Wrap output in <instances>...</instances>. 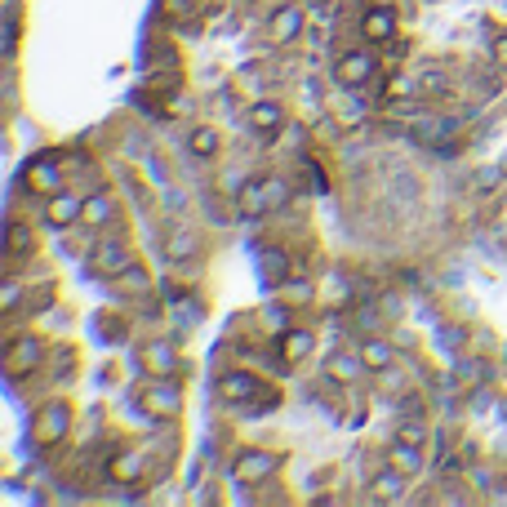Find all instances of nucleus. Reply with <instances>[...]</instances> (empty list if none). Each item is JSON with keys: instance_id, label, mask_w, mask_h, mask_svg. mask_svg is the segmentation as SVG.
Here are the masks:
<instances>
[{"instance_id": "1", "label": "nucleus", "mask_w": 507, "mask_h": 507, "mask_svg": "<svg viewBox=\"0 0 507 507\" xmlns=\"http://www.w3.org/2000/svg\"><path fill=\"white\" fill-rule=\"evenodd\" d=\"M134 401L148 409L152 418H178L183 414V392L169 383V378H152V383H139L134 387Z\"/></svg>"}, {"instance_id": "2", "label": "nucleus", "mask_w": 507, "mask_h": 507, "mask_svg": "<svg viewBox=\"0 0 507 507\" xmlns=\"http://www.w3.org/2000/svg\"><path fill=\"white\" fill-rule=\"evenodd\" d=\"M129 263H134V254H129L125 241H94V250L85 258V267H90L94 276H120Z\"/></svg>"}, {"instance_id": "3", "label": "nucleus", "mask_w": 507, "mask_h": 507, "mask_svg": "<svg viewBox=\"0 0 507 507\" xmlns=\"http://www.w3.org/2000/svg\"><path fill=\"white\" fill-rule=\"evenodd\" d=\"M85 201H90V196L67 192V187H62V192H53L50 201H45V223L58 227V232H67L72 223H81V218H85Z\"/></svg>"}, {"instance_id": "4", "label": "nucleus", "mask_w": 507, "mask_h": 507, "mask_svg": "<svg viewBox=\"0 0 507 507\" xmlns=\"http://www.w3.org/2000/svg\"><path fill=\"white\" fill-rule=\"evenodd\" d=\"M374 67H378V58H374L369 50H352L334 62V81H339L343 90H360V85L374 76Z\"/></svg>"}, {"instance_id": "5", "label": "nucleus", "mask_w": 507, "mask_h": 507, "mask_svg": "<svg viewBox=\"0 0 507 507\" xmlns=\"http://www.w3.org/2000/svg\"><path fill=\"white\" fill-rule=\"evenodd\" d=\"M67 432H72V409L62 401H53L36 414V445H58Z\"/></svg>"}, {"instance_id": "6", "label": "nucleus", "mask_w": 507, "mask_h": 507, "mask_svg": "<svg viewBox=\"0 0 507 507\" xmlns=\"http://www.w3.org/2000/svg\"><path fill=\"white\" fill-rule=\"evenodd\" d=\"M276 467H281V458L276 454H267V450H250V454L236 458L232 476H236V485H258V481H267Z\"/></svg>"}, {"instance_id": "7", "label": "nucleus", "mask_w": 507, "mask_h": 507, "mask_svg": "<svg viewBox=\"0 0 507 507\" xmlns=\"http://www.w3.org/2000/svg\"><path fill=\"white\" fill-rule=\"evenodd\" d=\"M258 387H263V378H254L245 369H232V374H223V378L214 383V397L227 401V406H236V401H254Z\"/></svg>"}, {"instance_id": "8", "label": "nucleus", "mask_w": 507, "mask_h": 507, "mask_svg": "<svg viewBox=\"0 0 507 507\" xmlns=\"http://www.w3.org/2000/svg\"><path fill=\"white\" fill-rule=\"evenodd\" d=\"M23 187L36 192V196L62 192V165H53V160H32V165L23 169Z\"/></svg>"}, {"instance_id": "9", "label": "nucleus", "mask_w": 507, "mask_h": 507, "mask_svg": "<svg viewBox=\"0 0 507 507\" xmlns=\"http://www.w3.org/2000/svg\"><path fill=\"white\" fill-rule=\"evenodd\" d=\"M406 485H409V476L401 467L387 463L383 472L369 476V499H374V503H397V499H406Z\"/></svg>"}, {"instance_id": "10", "label": "nucleus", "mask_w": 507, "mask_h": 507, "mask_svg": "<svg viewBox=\"0 0 507 507\" xmlns=\"http://www.w3.org/2000/svg\"><path fill=\"white\" fill-rule=\"evenodd\" d=\"M41 339H18V343H9V352H5V369H9V378H23V374H32L36 365H41Z\"/></svg>"}, {"instance_id": "11", "label": "nucleus", "mask_w": 507, "mask_h": 507, "mask_svg": "<svg viewBox=\"0 0 507 507\" xmlns=\"http://www.w3.org/2000/svg\"><path fill=\"white\" fill-rule=\"evenodd\" d=\"M139 360H143L148 378H174V369H178L174 343H143V348H139Z\"/></svg>"}, {"instance_id": "12", "label": "nucleus", "mask_w": 507, "mask_h": 507, "mask_svg": "<svg viewBox=\"0 0 507 507\" xmlns=\"http://www.w3.org/2000/svg\"><path fill=\"white\" fill-rule=\"evenodd\" d=\"M267 36H272L276 45H294V41L303 36V9H299V5H281V9L272 14Z\"/></svg>"}, {"instance_id": "13", "label": "nucleus", "mask_w": 507, "mask_h": 507, "mask_svg": "<svg viewBox=\"0 0 507 507\" xmlns=\"http://www.w3.org/2000/svg\"><path fill=\"white\" fill-rule=\"evenodd\" d=\"M250 129H258L263 139H272V134H281V125H285V107L281 102H272V99H258L250 102Z\"/></svg>"}, {"instance_id": "14", "label": "nucleus", "mask_w": 507, "mask_h": 507, "mask_svg": "<svg viewBox=\"0 0 507 507\" xmlns=\"http://www.w3.org/2000/svg\"><path fill=\"white\" fill-rule=\"evenodd\" d=\"M360 32H365V41H369V45H387V41L397 36V14H392L387 5H378V9H369V14H365Z\"/></svg>"}, {"instance_id": "15", "label": "nucleus", "mask_w": 507, "mask_h": 507, "mask_svg": "<svg viewBox=\"0 0 507 507\" xmlns=\"http://www.w3.org/2000/svg\"><path fill=\"white\" fill-rule=\"evenodd\" d=\"M360 374H369L365 360H360V352H334L325 360V378H330V383H356Z\"/></svg>"}, {"instance_id": "16", "label": "nucleus", "mask_w": 507, "mask_h": 507, "mask_svg": "<svg viewBox=\"0 0 507 507\" xmlns=\"http://www.w3.org/2000/svg\"><path fill=\"white\" fill-rule=\"evenodd\" d=\"M311 348H316V334L311 330H285L281 334V360L285 365H303L307 356H311Z\"/></svg>"}, {"instance_id": "17", "label": "nucleus", "mask_w": 507, "mask_h": 507, "mask_svg": "<svg viewBox=\"0 0 507 507\" xmlns=\"http://www.w3.org/2000/svg\"><path fill=\"white\" fill-rule=\"evenodd\" d=\"M111 290H116V294H125V299H143V294L152 290V276H148V267L129 263L120 276H111Z\"/></svg>"}, {"instance_id": "18", "label": "nucleus", "mask_w": 507, "mask_h": 507, "mask_svg": "<svg viewBox=\"0 0 507 507\" xmlns=\"http://www.w3.org/2000/svg\"><path fill=\"white\" fill-rule=\"evenodd\" d=\"M111 218H116V196H111L107 187H99V192L85 201V218H81V223H85L90 232H99V227H107Z\"/></svg>"}, {"instance_id": "19", "label": "nucleus", "mask_w": 507, "mask_h": 507, "mask_svg": "<svg viewBox=\"0 0 507 507\" xmlns=\"http://www.w3.org/2000/svg\"><path fill=\"white\" fill-rule=\"evenodd\" d=\"M356 352H360V360H365V369H369V374H387V369H392V360H397V352H392V343H387V339H365Z\"/></svg>"}, {"instance_id": "20", "label": "nucleus", "mask_w": 507, "mask_h": 507, "mask_svg": "<svg viewBox=\"0 0 507 507\" xmlns=\"http://www.w3.org/2000/svg\"><path fill=\"white\" fill-rule=\"evenodd\" d=\"M387 463L392 467H401L409 481L427 467V454H423V445H406V441H392V450H387Z\"/></svg>"}, {"instance_id": "21", "label": "nucleus", "mask_w": 507, "mask_h": 507, "mask_svg": "<svg viewBox=\"0 0 507 507\" xmlns=\"http://www.w3.org/2000/svg\"><path fill=\"white\" fill-rule=\"evenodd\" d=\"M258 276H263V285L290 281V258L281 250H258Z\"/></svg>"}, {"instance_id": "22", "label": "nucleus", "mask_w": 507, "mask_h": 507, "mask_svg": "<svg viewBox=\"0 0 507 507\" xmlns=\"http://www.w3.org/2000/svg\"><path fill=\"white\" fill-rule=\"evenodd\" d=\"M218 148H223V139H218L214 125H192V134H187V152L209 160V156H218Z\"/></svg>"}, {"instance_id": "23", "label": "nucleus", "mask_w": 507, "mask_h": 507, "mask_svg": "<svg viewBox=\"0 0 507 507\" xmlns=\"http://www.w3.org/2000/svg\"><path fill=\"white\" fill-rule=\"evenodd\" d=\"M236 209L245 214V218H263L272 205H267V196H263V178L258 183H245L241 192H236Z\"/></svg>"}, {"instance_id": "24", "label": "nucleus", "mask_w": 507, "mask_h": 507, "mask_svg": "<svg viewBox=\"0 0 507 507\" xmlns=\"http://www.w3.org/2000/svg\"><path fill=\"white\" fill-rule=\"evenodd\" d=\"M196 254H201L196 232H174V236L165 241V258H169V263H187V258H196Z\"/></svg>"}, {"instance_id": "25", "label": "nucleus", "mask_w": 507, "mask_h": 507, "mask_svg": "<svg viewBox=\"0 0 507 507\" xmlns=\"http://www.w3.org/2000/svg\"><path fill=\"white\" fill-rule=\"evenodd\" d=\"M32 245H36V232H32L23 218H14V223H9V245H5V254L18 258V254H27Z\"/></svg>"}, {"instance_id": "26", "label": "nucleus", "mask_w": 507, "mask_h": 507, "mask_svg": "<svg viewBox=\"0 0 507 507\" xmlns=\"http://www.w3.org/2000/svg\"><path fill=\"white\" fill-rule=\"evenodd\" d=\"M397 441H406V445H427V427L414 423V418H406V423L397 427Z\"/></svg>"}, {"instance_id": "27", "label": "nucleus", "mask_w": 507, "mask_h": 507, "mask_svg": "<svg viewBox=\"0 0 507 507\" xmlns=\"http://www.w3.org/2000/svg\"><path fill=\"white\" fill-rule=\"evenodd\" d=\"M99 334H107V339H116V343H120V339L129 334V320H120V316H107V311H102L99 316Z\"/></svg>"}, {"instance_id": "28", "label": "nucleus", "mask_w": 507, "mask_h": 507, "mask_svg": "<svg viewBox=\"0 0 507 507\" xmlns=\"http://www.w3.org/2000/svg\"><path fill=\"white\" fill-rule=\"evenodd\" d=\"M263 196H267V205H272V209H276V205H285V196H290L285 178H263Z\"/></svg>"}, {"instance_id": "29", "label": "nucleus", "mask_w": 507, "mask_h": 507, "mask_svg": "<svg viewBox=\"0 0 507 507\" xmlns=\"http://www.w3.org/2000/svg\"><path fill=\"white\" fill-rule=\"evenodd\" d=\"M111 476H116V481H134V476H139V454L116 458V463H111Z\"/></svg>"}, {"instance_id": "30", "label": "nucleus", "mask_w": 507, "mask_h": 507, "mask_svg": "<svg viewBox=\"0 0 507 507\" xmlns=\"http://www.w3.org/2000/svg\"><path fill=\"white\" fill-rule=\"evenodd\" d=\"M18 299H23V285L9 276V281H5V290H0V307H5V311H14V307H18Z\"/></svg>"}, {"instance_id": "31", "label": "nucleus", "mask_w": 507, "mask_h": 507, "mask_svg": "<svg viewBox=\"0 0 507 507\" xmlns=\"http://www.w3.org/2000/svg\"><path fill=\"white\" fill-rule=\"evenodd\" d=\"M490 50H494V62L507 72V32H499V36H494V45H490Z\"/></svg>"}, {"instance_id": "32", "label": "nucleus", "mask_w": 507, "mask_h": 507, "mask_svg": "<svg viewBox=\"0 0 507 507\" xmlns=\"http://www.w3.org/2000/svg\"><path fill=\"white\" fill-rule=\"evenodd\" d=\"M311 299V285H294V290H285V303H307Z\"/></svg>"}]
</instances>
